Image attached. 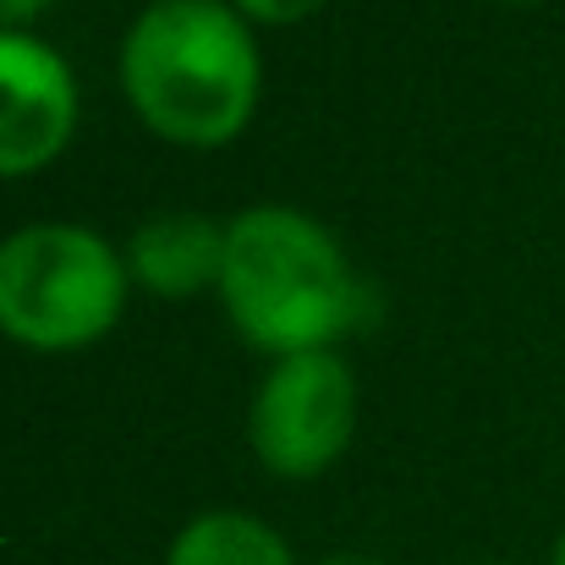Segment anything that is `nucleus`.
Here are the masks:
<instances>
[{
	"mask_svg": "<svg viewBox=\"0 0 565 565\" xmlns=\"http://www.w3.org/2000/svg\"><path fill=\"white\" fill-rule=\"evenodd\" d=\"M220 297L231 324L275 358L324 352L369 308L341 242L313 214L280 203L242 209L225 225Z\"/></svg>",
	"mask_w": 565,
	"mask_h": 565,
	"instance_id": "f257e3e1",
	"label": "nucleus"
},
{
	"mask_svg": "<svg viewBox=\"0 0 565 565\" xmlns=\"http://www.w3.org/2000/svg\"><path fill=\"white\" fill-rule=\"evenodd\" d=\"M121 83L160 138L214 149L253 116L258 44L220 0H160L127 28Z\"/></svg>",
	"mask_w": 565,
	"mask_h": 565,
	"instance_id": "f03ea898",
	"label": "nucleus"
},
{
	"mask_svg": "<svg viewBox=\"0 0 565 565\" xmlns=\"http://www.w3.org/2000/svg\"><path fill=\"white\" fill-rule=\"evenodd\" d=\"M121 253L88 225H22L0 242V330L22 347H83L121 319Z\"/></svg>",
	"mask_w": 565,
	"mask_h": 565,
	"instance_id": "7ed1b4c3",
	"label": "nucleus"
},
{
	"mask_svg": "<svg viewBox=\"0 0 565 565\" xmlns=\"http://www.w3.org/2000/svg\"><path fill=\"white\" fill-rule=\"evenodd\" d=\"M358 428V379L324 347L280 358L253 401V450L280 478L324 472Z\"/></svg>",
	"mask_w": 565,
	"mask_h": 565,
	"instance_id": "20e7f679",
	"label": "nucleus"
},
{
	"mask_svg": "<svg viewBox=\"0 0 565 565\" xmlns=\"http://www.w3.org/2000/svg\"><path fill=\"white\" fill-rule=\"evenodd\" d=\"M77 127L66 55L22 28H0V177L50 166Z\"/></svg>",
	"mask_w": 565,
	"mask_h": 565,
	"instance_id": "39448f33",
	"label": "nucleus"
},
{
	"mask_svg": "<svg viewBox=\"0 0 565 565\" xmlns=\"http://www.w3.org/2000/svg\"><path fill=\"white\" fill-rule=\"evenodd\" d=\"M225 264V225L203 214H154L149 225L132 231L127 269L160 297H188L203 286H220Z\"/></svg>",
	"mask_w": 565,
	"mask_h": 565,
	"instance_id": "423d86ee",
	"label": "nucleus"
},
{
	"mask_svg": "<svg viewBox=\"0 0 565 565\" xmlns=\"http://www.w3.org/2000/svg\"><path fill=\"white\" fill-rule=\"evenodd\" d=\"M166 565H297L286 539L242 511H209L188 522L171 544Z\"/></svg>",
	"mask_w": 565,
	"mask_h": 565,
	"instance_id": "0eeeda50",
	"label": "nucleus"
},
{
	"mask_svg": "<svg viewBox=\"0 0 565 565\" xmlns=\"http://www.w3.org/2000/svg\"><path fill=\"white\" fill-rule=\"evenodd\" d=\"M231 6L247 11V17H264V22H297V17L319 11L324 0H231Z\"/></svg>",
	"mask_w": 565,
	"mask_h": 565,
	"instance_id": "6e6552de",
	"label": "nucleus"
},
{
	"mask_svg": "<svg viewBox=\"0 0 565 565\" xmlns=\"http://www.w3.org/2000/svg\"><path fill=\"white\" fill-rule=\"evenodd\" d=\"M50 0H0V28H17V22H28V17H39Z\"/></svg>",
	"mask_w": 565,
	"mask_h": 565,
	"instance_id": "1a4fd4ad",
	"label": "nucleus"
},
{
	"mask_svg": "<svg viewBox=\"0 0 565 565\" xmlns=\"http://www.w3.org/2000/svg\"><path fill=\"white\" fill-rule=\"evenodd\" d=\"M324 565H379V561H363V555H330Z\"/></svg>",
	"mask_w": 565,
	"mask_h": 565,
	"instance_id": "9d476101",
	"label": "nucleus"
},
{
	"mask_svg": "<svg viewBox=\"0 0 565 565\" xmlns=\"http://www.w3.org/2000/svg\"><path fill=\"white\" fill-rule=\"evenodd\" d=\"M555 565H565V533H561V544H555Z\"/></svg>",
	"mask_w": 565,
	"mask_h": 565,
	"instance_id": "9b49d317",
	"label": "nucleus"
},
{
	"mask_svg": "<svg viewBox=\"0 0 565 565\" xmlns=\"http://www.w3.org/2000/svg\"><path fill=\"white\" fill-rule=\"evenodd\" d=\"M489 565H500V561H489Z\"/></svg>",
	"mask_w": 565,
	"mask_h": 565,
	"instance_id": "f8f14e48",
	"label": "nucleus"
}]
</instances>
